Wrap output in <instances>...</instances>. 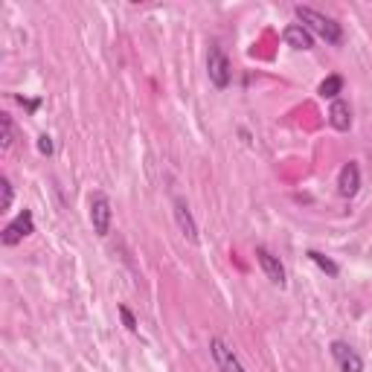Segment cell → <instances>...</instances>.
Here are the masks:
<instances>
[{
  "label": "cell",
  "mask_w": 372,
  "mask_h": 372,
  "mask_svg": "<svg viewBox=\"0 0 372 372\" xmlns=\"http://www.w3.org/2000/svg\"><path fill=\"white\" fill-rule=\"evenodd\" d=\"M294 12H297V18H300V23H303L308 32H317L320 38L329 41V44H340L343 41V30H340L338 21L320 15V12L312 9V6H297Z\"/></svg>",
  "instance_id": "6da1fadb"
},
{
  "label": "cell",
  "mask_w": 372,
  "mask_h": 372,
  "mask_svg": "<svg viewBox=\"0 0 372 372\" xmlns=\"http://www.w3.org/2000/svg\"><path fill=\"white\" fill-rule=\"evenodd\" d=\"M207 73H209V82H213L216 88H227L230 84V61H227L224 53H221V47H209Z\"/></svg>",
  "instance_id": "7a4b0ae2"
},
{
  "label": "cell",
  "mask_w": 372,
  "mask_h": 372,
  "mask_svg": "<svg viewBox=\"0 0 372 372\" xmlns=\"http://www.w3.org/2000/svg\"><path fill=\"white\" fill-rule=\"evenodd\" d=\"M91 224L96 235H108L111 233V201L105 192H93L91 195Z\"/></svg>",
  "instance_id": "3957f363"
},
{
  "label": "cell",
  "mask_w": 372,
  "mask_h": 372,
  "mask_svg": "<svg viewBox=\"0 0 372 372\" xmlns=\"http://www.w3.org/2000/svg\"><path fill=\"white\" fill-rule=\"evenodd\" d=\"M32 233H35L32 213H30V209H23V213H21L15 221H9V224L3 227V233H0V242H3L6 247H12V244L23 242V239H27V235H32Z\"/></svg>",
  "instance_id": "277c9868"
},
{
  "label": "cell",
  "mask_w": 372,
  "mask_h": 372,
  "mask_svg": "<svg viewBox=\"0 0 372 372\" xmlns=\"http://www.w3.org/2000/svg\"><path fill=\"white\" fill-rule=\"evenodd\" d=\"M209 352H213V361H216L218 372H244L242 361L235 358V352H233L221 338H213V340H209Z\"/></svg>",
  "instance_id": "5b68a950"
},
{
  "label": "cell",
  "mask_w": 372,
  "mask_h": 372,
  "mask_svg": "<svg viewBox=\"0 0 372 372\" xmlns=\"http://www.w3.org/2000/svg\"><path fill=\"white\" fill-rule=\"evenodd\" d=\"M332 355H334V361L340 364L343 372H364L361 355H358L352 346H346L343 340H334V343H332Z\"/></svg>",
  "instance_id": "8992f818"
},
{
  "label": "cell",
  "mask_w": 372,
  "mask_h": 372,
  "mask_svg": "<svg viewBox=\"0 0 372 372\" xmlns=\"http://www.w3.org/2000/svg\"><path fill=\"white\" fill-rule=\"evenodd\" d=\"M256 259H259V265H262V270H265V277L274 282V285H285V268H282V262L268 251V247H256Z\"/></svg>",
  "instance_id": "52a82bcc"
},
{
  "label": "cell",
  "mask_w": 372,
  "mask_h": 372,
  "mask_svg": "<svg viewBox=\"0 0 372 372\" xmlns=\"http://www.w3.org/2000/svg\"><path fill=\"white\" fill-rule=\"evenodd\" d=\"M338 189L343 198H352L358 195V189H361V169H358L355 160H349L343 169H340V175H338Z\"/></svg>",
  "instance_id": "ba28073f"
},
{
  "label": "cell",
  "mask_w": 372,
  "mask_h": 372,
  "mask_svg": "<svg viewBox=\"0 0 372 372\" xmlns=\"http://www.w3.org/2000/svg\"><path fill=\"white\" fill-rule=\"evenodd\" d=\"M175 221H178V227L186 239H189L192 244H198V227H195L192 213H189V207H186L183 198H175Z\"/></svg>",
  "instance_id": "9c48e42d"
},
{
  "label": "cell",
  "mask_w": 372,
  "mask_h": 372,
  "mask_svg": "<svg viewBox=\"0 0 372 372\" xmlns=\"http://www.w3.org/2000/svg\"><path fill=\"white\" fill-rule=\"evenodd\" d=\"M282 38H285V44L294 47V49H312V47H314L312 32H308L303 23H291V27H285Z\"/></svg>",
  "instance_id": "30bf717a"
},
{
  "label": "cell",
  "mask_w": 372,
  "mask_h": 372,
  "mask_svg": "<svg viewBox=\"0 0 372 372\" xmlns=\"http://www.w3.org/2000/svg\"><path fill=\"white\" fill-rule=\"evenodd\" d=\"M329 122H332V128H338V131H349V126H352L349 105L340 102V99H334L332 108H329Z\"/></svg>",
  "instance_id": "8fae6325"
},
{
  "label": "cell",
  "mask_w": 372,
  "mask_h": 372,
  "mask_svg": "<svg viewBox=\"0 0 372 372\" xmlns=\"http://www.w3.org/2000/svg\"><path fill=\"white\" fill-rule=\"evenodd\" d=\"M343 91V79L340 76H329V79H323V84H320V96L323 99H334Z\"/></svg>",
  "instance_id": "7c38bea8"
},
{
  "label": "cell",
  "mask_w": 372,
  "mask_h": 372,
  "mask_svg": "<svg viewBox=\"0 0 372 372\" xmlns=\"http://www.w3.org/2000/svg\"><path fill=\"white\" fill-rule=\"evenodd\" d=\"M12 137H15V131H12V117L9 114H0V146L9 148Z\"/></svg>",
  "instance_id": "4fadbf2b"
},
{
  "label": "cell",
  "mask_w": 372,
  "mask_h": 372,
  "mask_svg": "<svg viewBox=\"0 0 372 372\" xmlns=\"http://www.w3.org/2000/svg\"><path fill=\"white\" fill-rule=\"evenodd\" d=\"M308 259H312V262H317L320 268H323V270H326V274H329V277H338V265H334V262H332V259H326L323 253H317V251H308Z\"/></svg>",
  "instance_id": "5bb4252c"
},
{
  "label": "cell",
  "mask_w": 372,
  "mask_h": 372,
  "mask_svg": "<svg viewBox=\"0 0 372 372\" xmlns=\"http://www.w3.org/2000/svg\"><path fill=\"white\" fill-rule=\"evenodd\" d=\"M0 192H3V201H0V213H6L12 207V183L9 178H0Z\"/></svg>",
  "instance_id": "9a60e30c"
},
{
  "label": "cell",
  "mask_w": 372,
  "mask_h": 372,
  "mask_svg": "<svg viewBox=\"0 0 372 372\" xmlns=\"http://www.w3.org/2000/svg\"><path fill=\"white\" fill-rule=\"evenodd\" d=\"M119 317H122V323H126L128 332H137V320H134V314L128 312V305H119Z\"/></svg>",
  "instance_id": "2e32d148"
},
{
  "label": "cell",
  "mask_w": 372,
  "mask_h": 372,
  "mask_svg": "<svg viewBox=\"0 0 372 372\" xmlns=\"http://www.w3.org/2000/svg\"><path fill=\"white\" fill-rule=\"evenodd\" d=\"M38 152L41 154H53V140H49L47 134H41V137H38Z\"/></svg>",
  "instance_id": "e0dca14e"
}]
</instances>
